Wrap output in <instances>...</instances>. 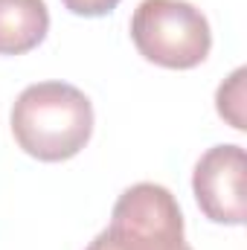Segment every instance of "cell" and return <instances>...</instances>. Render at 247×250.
Masks as SVG:
<instances>
[{"label":"cell","instance_id":"cell-1","mask_svg":"<svg viewBox=\"0 0 247 250\" xmlns=\"http://www.w3.org/2000/svg\"><path fill=\"white\" fill-rule=\"evenodd\" d=\"M9 123L18 146L29 157L62 163L87 146L93 134V105L67 82H38L15 99Z\"/></svg>","mask_w":247,"mask_h":250},{"label":"cell","instance_id":"cell-4","mask_svg":"<svg viewBox=\"0 0 247 250\" xmlns=\"http://www.w3.org/2000/svg\"><path fill=\"white\" fill-rule=\"evenodd\" d=\"M247 157L242 146H212L201 154L195 175H192V192L201 207V212L227 227H242L247 218Z\"/></svg>","mask_w":247,"mask_h":250},{"label":"cell","instance_id":"cell-5","mask_svg":"<svg viewBox=\"0 0 247 250\" xmlns=\"http://www.w3.org/2000/svg\"><path fill=\"white\" fill-rule=\"evenodd\" d=\"M50 32L44 0H0V56H23Z\"/></svg>","mask_w":247,"mask_h":250},{"label":"cell","instance_id":"cell-2","mask_svg":"<svg viewBox=\"0 0 247 250\" xmlns=\"http://www.w3.org/2000/svg\"><path fill=\"white\" fill-rule=\"evenodd\" d=\"M131 41L145 62L166 70H192L212 50L206 15L186 0H143L131 18Z\"/></svg>","mask_w":247,"mask_h":250},{"label":"cell","instance_id":"cell-6","mask_svg":"<svg viewBox=\"0 0 247 250\" xmlns=\"http://www.w3.org/2000/svg\"><path fill=\"white\" fill-rule=\"evenodd\" d=\"M245 79H247V70L239 67V70H233V76L215 93V108H218L221 120H227L236 131H245L247 128V123H245Z\"/></svg>","mask_w":247,"mask_h":250},{"label":"cell","instance_id":"cell-7","mask_svg":"<svg viewBox=\"0 0 247 250\" xmlns=\"http://www.w3.org/2000/svg\"><path fill=\"white\" fill-rule=\"evenodd\" d=\"M62 3L79 18H102L120 6V0H62Z\"/></svg>","mask_w":247,"mask_h":250},{"label":"cell","instance_id":"cell-3","mask_svg":"<svg viewBox=\"0 0 247 250\" xmlns=\"http://www.w3.org/2000/svg\"><path fill=\"white\" fill-rule=\"evenodd\" d=\"M87 250H192L184 239V212L160 184H134L114 204L111 224Z\"/></svg>","mask_w":247,"mask_h":250}]
</instances>
